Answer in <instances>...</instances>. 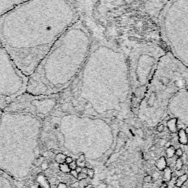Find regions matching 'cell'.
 <instances>
[{"instance_id":"cell-35","label":"cell","mask_w":188,"mask_h":188,"mask_svg":"<svg viewBox=\"0 0 188 188\" xmlns=\"http://www.w3.org/2000/svg\"><path fill=\"white\" fill-rule=\"evenodd\" d=\"M111 177H112L113 180H114V181H118L119 179L118 176V174H116V173H115V174H114V175H113Z\"/></svg>"},{"instance_id":"cell-50","label":"cell","mask_w":188,"mask_h":188,"mask_svg":"<svg viewBox=\"0 0 188 188\" xmlns=\"http://www.w3.org/2000/svg\"><path fill=\"white\" fill-rule=\"evenodd\" d=\"M159 188H166V187H163V186H161V187H160Z\"/></svg>"},{"instance_id":"cell-10","label":"cell","mask_w":188,"mask_h":188,"mask_svg":"<svg viewBox=\"0 0 188 188\" xmlns=\"http://www.w3.org/2000/svg\"><path fill=\"white\" fill-rule=\"evenodd\" d=\"M30 0H0V17Z\"/></svg>"},{"instance_id":"cell-2","label":"cell","mask_w":188,"mask_h":188,"mask_svg":"<svg viewBox=\"0 0 188 188\" xmlns=\"http://www.w3.org/2000/svg\"><path fill=\"white\" fill-rule=\"evenodd\" d=\"M129 101H132V90L127 57L110 45L93 41L81 71L60 94L55 109L85 115L96 102L99 106L114 104L120 113Z\"/></svg>"},{"instance_id":"cell-16","label":"cell","mask_w":188,"mask_h":188,"mask_svg":"<svg viewBox=\"0 0 188 188\" xmlns=\"http://www.w3.org/2000/svg\"><path fill=\"white\" fill-rule=\"evenodd\" d=\"M188 179V175L187 174H183L180 176L177 177L176 180L175 182V186H176V187H181V186H182L186 181Z\"/></svg>"},{"instance_id":"cell-5","label":"cell","mask_w":188,"mask_h":188,"mask_svg":"<svg viewBox=\"0 0 188 188\" xmlns=\"http://www.w3.org/2000/svg\"><path fill=\"white\" fill-rule=\"evenodd\" d=\"M187 84L188 68L167 51L159 62L154 76L140 103L138 111L145 109L144 113L147 109H151L148 114L143 116L144 118H149L152 109H154L150 118L151 122H157L158 119L165 116L171 98Z\"/></svg>"},{"instance_id":"cell-17","label":"cell","mask_w":188,"mask_h":188,"mask_svg":"<svg viewBox=\"0 0 188 188\" xmlns=\"http://www.w3.org/2000/svg\"><path fill=\"white\" fill-rule=\"evenodd\" d=\"M66 156L65 154H64L63 153H58V154H57L56 155H55V160L56 161V162L57 164L60 165V164H63V163H65V159H66Z\"/></svg>"},{"instance_id":"cell-42","label":"cell","mask_w":188,"mask_h":188,"mask_svg":"<svg viewBox=\"0 0 188 188\" xmlns=\"http://www.w3.org/2000/svg\"><path fill=\"white\" fill-rule=\"evenodd\" d=\"M156 148H157L156 146L155 145H153V146H152L150 147V151H151V152H154V151H156Z\"/></svg>"},{"instance_id":"cell-3","label":"cell","mask_w":188,"mask_h":188,"mask_svg":"<svg viewBox=\"0 0 188 188\" xmlns=\"http://www.w3.org/2000/svg\"><path fill=\"white\" fill-rule=\"evenodd\" d=\"M93 39L78 20L65 31L28 77L27 92L35 95L60 94L72 83L85 63Z\"/></svg>"},{"instance_id":"cell-30","label":"cell","mask_w":188,"mask_h":188,"mask_svg":"<svg viewBox=\"0 0 188 188\" xmlns=\"http://www.w3.org/2000/svg\"><path fill=\"white\" fill-rule=\"evenodd\" d=\"M99 179L100 181H104L107 179V176L105 173H102L99 175Z\"/></svg>"},{"instance_id":"cell-29","label":"cell","mask_w":188,"mask_h":188,"mask_svg":"<svg viewBox=\"0 0 188 188\" xmlns=\"http://www.w3.org/2000/svg\"><path fill=\"white\" fill-rule=\"evenodd\" d=\"M164 129H165L164 125H163L162 123H160V124L157 126V131L158 132H162L164 131Z\"/></svg>"},{"instance_id":"cell-33","label":"cell","mask_w":188,"mask_h":188,"mask_svg":"<svg viewBox=\"0 0 188 188\" xmlns=\"http://www.w3.org/2000/svg\"><path fill=\"white\" fill-rule=\"evenodd\" d=\"M57 188H67V186L65 183H59V185H57Z\"/></svg>"},{"instance_id":"cell-21","label":"cell","mask_w":188,"mask_h":188,"mask_svg":"<svg viewBox=\"0 0 188 188\" xmlns=\"http://www.w3.org/2000/svg\"><path fill=\"white\" fill-rule=\"evenodd\" d=\"M183 167V161L181 158H178L176 161V170L179 171L181 170Z\"/></svg>"},{"instance_id":"cell-7","label":"cell","mask_w":188,"mask_h":188,"mask_svg":"<svg viewBox=\"0 0 188 188\" xmlns=\"http://www.w3.org/2000/svg\"><path fill=\"white\" fill-rule=\"evenodd\" d=\"M167 51L157 44H139L135 46L128 59L129 74L132 90V105L134 113H138V107L147 87L157 68L161 57Z\"/></svg>"},{"instance_id":"cell-51","label":"cell","mask_w":188,"mask_h":188,"mask_svg":"<svg viewBox=\"0 0 188 188\" xmlns=\"http://www.w3.org/2000/svg\"><path fill=\"white\" fill-rule=\"evenodd\" d=\"M173 188H181V187H176V186H175V187H173Z\"/></svg>"},{"instance_id":"cell-37","label":"cell","mask_w":188,"mask_h":188,"mask_svg":"<svg viewBox=\"0 0 188 188\" xmlns=\"http://www.w3.org/2000/svg\"><path fill=\"white\" fill-rule=\"evenodd\" d=\"M80 186V184H79V182H78V181H76V182H74L73 185H71V187H74V188H76V187H78Z\"/></svg>"},{"instance_id":"cell-28","label":"cell","mask_w":188,"mask_h":188,"mask_svg":"<svg viewBox=\"0 0 188 188\" xmlns=\"http://www.w3.org/2000/svg\"><path fill=\"white\" fill-rule=\"evenodd\" d=\"M69 168L71 171L76 170V167H77V165H76V161H73V162L70 163V164H69Z\"/></svg>"},{"instance_id":"cell-43","label":"cell","mask_w":188,"mask_h":188,"mask_svg":"<svg viewBox=\"0 0 188 188\" xmlns=\"http://www.w3.org/2000/svg\"><path fill=\"white\" fill-rule=\"evenodd\" d=\"M109 174L111 176H112L113 175H114V174H115V169H112V170H111L110 171H109Z\"/></svg>"},{"instance_id":"cell-9","label":"cell","mask_w":188,"mask_h":188,"mask_svg":"<svg viewBox=\"0 0 188 188\" xmlns=\"http://www.w3.org/2000/svg\"><path fill=\"white\" fill-rule=\"evenodd\" d=\"M60 94L35 95L24 92L16 97L4 112L32 115L43 121L56 108Z\"/></svg>"},{"instance_id":"cell-13","label":"cell","mask_w":188,"mask_h":188,"mask_svg":"<svg viewBox=\"0 0 188 188\" xmlns=\"http://www.w3.org/2000/svg\"><path fill=\"white\" fill-rule=\"evenodd\" d=\"M178 135H179V142H180L182 145H187L188 143V137H187V134L185 133V130L183 129H179L178 132Z\"/></svg>"},{"instance_id":"cell-44","label":"cell","mask_w":188,"mask_h":188,"mask_svg":"<svg viewBox=\"0 0 188 188\" xmlns=\"http://www.w3.org/2000/svg\"><path fill=\"white\" fill-rule=\"evenodd\" d=\"M149 155H150L151 157H156V154H154V152H151L149 153Z\"/></svg>"},{"instance_id":"cell-27","label":"cell","mask_w":188,"mask_h":188,"mask_svg":"<svg viewBox=\"0 0 188 188\" xmlns=\"http://www.w3.org/2000/svg\"><path fill=\"white\" fill-rule=\"evenodd\" d=\"M152 176L153 181H157V180H158L159 178H160V173H159V172H157V171H155V172L153 173Z\"/></svg>"},{"instance_id":"cell-39","label":"cell","mask_w":188,"mask_h":188,"mask_svg":"<svg viewBox=\"0 0 188 188\" xmlns=\"http://www.w3.org/2000/svg\"><path fill=\"white\" fill-rule=\"evenodd\" d=\"M68 1L70 2L71 4H73V5L75 6V7H76V3H77L78 0H68Z\"/></svg>"},{"instance_id":"cell-34","label":"cell","mask_w":188,"mask_h":188,"mask_svg":"<svg viewBox=\"0 0 188 188\" xmlns=\"http://www.w3.org/2000/svg\"><path fill=\"white\" fill-rule=\"evenodd\" d=\"M166 140H164V139H162V140H160V145L161 146H163V147H164V146H165V144L166 143Z\"/></svg>"},{"instance_id":"cell-45","label":"cell","mask_w":188,"mask_h":188,"mask_svg":"<svg viewBox=\"0 0 188 188\" xmlns=\"http://www.w3.org/2000/svg\"><path fill=\"white\" fill-rule=\"evenodd\" d=\"M84 188H93V185H90V184H89V185L84 186Z\"/></svg>"},{"instance_id":"cell-46","label":"cell","mask_w":188,"mask_h":188,"mask_svg":"<svg viewBox=\"0 0 188 188\" xmlns=\"http://www.w3.org/2000/svg\"><path fill=\"white\" fill-rule=\"evenodd\" d=\"M120 159H121V160H125L127 158H126L125 155H121V156H120Z\"/></svg>"},{"instance_id":"cell-15","label":"cell","mask_w":188,"mask_h":188,"mask_svg":"<svg viewBox=\"0 0 188 188\" xmlns=\"http://www.w3.org/2000/svg\"><path fill=\"white\" fill-rule=\"evenodd\" d=\"M155 165L158 170L160 171L164 170V169L166 168V160H165L164 157H162L159 158L158 160L156 161Z\"/></svg>"},{"instance_id":"cell-8","label":"cell","mask_w":188,"mask_h":188,"mask_svg":"<svg viewBox=\"0 0 188 188\" xmlns=\"http://www.w3.org/2000/svg\"><path fill=\"white\" fill-rule=\"evenodd\" d=\"M27 83L28 76L0 44V109L3 111L14 99L26 92Z\"/></svg>"},{"instance_id":"cell-6","label":"cell","mask_w":188,"mask_h":188,"mask_svg":"<svg viewBox=\"0 0 188 188\" xmlns=\"http://www.w3.org/2000/svg\"><path fill=\"white\" fill-rule=\"evenodd\" d=\"M159 24L168 52L188 68V0H169L160 10Z\"/></svg>"},{"instance_id":"cell-41","label":"cell","mask_w":188,"mask_h":188,"mask_svg":"<svg viewBox=\"0 0 188 188\" xmlns=\"http://www.w3.org/2000/svg\"><path fill=\"white\" fill-rule=\"evenodd\" d=\"M82 168H81V167H79V166H77L76 167V172H77L78 173H81L82 172Z\"/></svg>"},{"instance_id":"cell-20","label":"cell","mask_w":188,"mask_h":188,"mask_svg":"<svg viewBox=\"0 0 188 188\" xmlns=\"http://www.w3.org/2000/svg\"><path fill=\"white\" fill-rule=\"evenodd\" d=\"M44 157H38L36 159V160L34 161V163H33V165L36 167H41V165L42 163L44 162Z\"/></svg>"},{"instance_id":"cell-1","label":"cell","mask_w":188,"mask_h":188,"mask_svg":"<svg viewBox=\"0 0 188 188\" xmlns=\"http://www.w3.org/2000/svg\"><path fill=\"white\" fill-rule=\"evenodd\" d=\"M79 19L68 0H30L0 17V44L29 77L55 41Z\"/></svg>"},{"instance_id":"cell-47","label":"cell","mask_w":188,"mask_h":188,"mask_svg":"<svg viewBox=\"0 0 188 188\" xmlns=\"http://www.w3.org/2000/svg\"><path fill=\"white\" fill-rule=\"evenodd\" d=\"M148 162H149V163H150V165H151V164H152V165H155V162H156V161H154V160H151V161H148Z\"/></svg>"},{"instance_id":"cell-40","label":"cell","mask_w":188,"mask_h":188,"mask_svg":"<svg viewBox=\"0 0 188 188\" xmlns=\"http://www.w3.org/2000/svg\"><path fill=\"white\" fill-rule=\"evenodd\" d=\"M171 146V142L170 141H168V142H166V143L165 144L164 147L166 148H168V147H170Z\"/></svg>"},{"instance_id":"cell-25","label":"cell","mask_w":188,"mask_h":188,"mask_svg":"<svg viewBox=\"0 0 188 188\" xmlns=\"http://www.w3.org/2000/svg\"><path fill=\"white\" fill-rule=\"evenodd\" d=\"M175 154L178 157V158H181V157L183 156V151L181 148H179L175 151Z\"/></svg>"},{"instance_id":"cell-26","label":"cell","mask_w":188,"mask_h":188,"mask_svg":"<svg viewBox=\"0 0 188 188\" xmlns=\"http://www.w3.org/2000/svg\"><path fill=\"white\" fill-rule=\"evenodd\" d=\"M49 163L46 162V161H44V162H43L42 164H41V171H46L47 168H49Z\"/></svg>"},{"instance_id":"cell-19","label":"cell","mask_w":188,"mask_h":188,"mask_svg":"<svg viewBox=\"0 0 188 188\" xmlns=\"http://www.w3.org/2000/svg\"><path fill=\"white\" fill-rule=\"evenodd\" d=\"M59 168H60V170L62 171V172L65 173H70V171H71V170H70V168H69V165L66 164V163H63V164L59 165Z\"/></svg>"},{"instance_id":"cell-48","label":"cell","mask_w":188,"mask_h":188,"mask_svg":"<svg viewBox=\"0 0 188 188\" xmlns=\"http://www.w3.org/2000/svg\"><path fill=\"white\" fill-rule=\"evenodd\" d=\"M184 130H185V133H186V134H188V127H186L185 129H184Z\"/></svg>"},{"instance_id":"cell-38","label":"cell","mask_w":188,"mask_h":188,"mask_svg":"<svg viewBox=\"0 0 188 188\" xmlns=\"http://www.w3.org/2000/svg\"><path fill=\"white\" fill-rule=\"evenodd\" d=\"M118 137L123 138V137H125V135H124V133H123V132H119L118 134Z\"/></svg>"},{"instance_id":"cell-32","label":"cell","mask_w":188,"mask_h":188,"mask_svg":"<svg viewBox=\"0 0 188 188\" xmlns=\"http://www.w3.org/2000/svg\"><path fill=\"white\" fill-rule=\"evenodd\" d=\"M70 174H71L72 176H74V178H77L78 176V173L76 172V171L75 170H73V171H70Z\"/></svg>"},{"instance_id":"cell-23","label":"cell","mask_w":188,"mask_h":188,"mask_svg":"<svg viewBox=\"0 0 188 188\" xmlns=\"http://www.w3.org/2000/svg\"><path fill=\"white\" fill-rule=\"evenodd\" d=\"M143 181H144V182H145V183H146V184H150V183H152V181H153L152 175H149V174L146 175V176L143 178Z\"/></svg>"},{"instance_id":"cell-31","label":"cell","mask_w":188,"mask_h":188,"mask_svg":"<svg viewBox=\"0 0 188 188\" xmlns=\"http://www.w3.org/2000/svg\"><path fill=\"white\" fill-rule=\"evenodd\" d=\"M74 161L73 160V157H70V156H67L66 157V159H65V163H66V164H70V163Z\"/></svg>"},{"instance_id":"cell-24","label":"cell","mask_w":188,"mask_h":188,"mask_svg":"<svg viewBox=\"0 0 188 188\" xmlns=\"http://www.w3.org/2000/svg\"><path fill=\"white\" fill-rule=\"evenodd\" d=\"M87 177H88V176H87L86 173L81 172V173H78V176L76 179H77L79 181H82V180H84V179H85Z\"/></svg>"},{"instance_id":"cell-12","label":"cell","mask_w":188,"mask_h":188,"mask_svg":"<svg viewBox=\"0 0 188 188\" xmlns=\"http://www.w3.org/2000/svg\"><path fill=\"white\" fill-rule=\"evenodd\" d=\"M177 121L176 118H172L167 121V127L169 131L172 133H176L177 132Z\"/></svg>"},{"instance_id":"cell-49","label":"cell","mask_w":188,"mask_h":188,"mask_svg":"<svg viewBox=\"0 0 188 188\" xmlns=\"http://www.w3.org/2000/svg\"><path fill=\"white\" fill-rule=\"evenodd\" d=\"M2 113V110H1V109H0V116H1Z\"/></svg>"},{"instance_id":"cell-36","label":"cell","mask_w":188,"mask_h":188,"mask_svg":"<svg viewBox=\"0 0 188 188\" xmlns=\"http://www.w3.org/2000/svg\"><path fill=\"white\" fill-rule=\"evenodd\" d=\"M84 167L87 168H92L91 165H90L88 162H86V161H85V162H84Z\"/></svg>"},{"instance_id":"cell-14","label":"cell","mask_w":188,"mask_h":188,"mask_svg":"<svg viewBox=\"0 0 188 188\" xmlns=\"http://www.w3.org/2000/svg\"><path fill=\"white\" fill-rule=\"evenodd\" d=\"M163 181H165V182H168L171 180V178H172V171H171V168L169 167H166L164 170H163Z\"/></svg>"},{"instance_id":"cell-4","label":"cell","mask_w":188,"mask_h":188,"mask_svg":"<svg viewBox=\"0 0 188 188\" xmlns=\"http://www.w3.org/2000/svg\"><path fill=\"white\" fill-rule=\"evenodd\" d=\"M42 123L22 113L2 111L0 116V170L16 181L27 178L38 157Z\"/></svg>"},{"instance_id":"cell-11","label":"cell","mask_w":188,"mask_h":188,"mask_svg":"<svg viewBox=\"0 0 188 188\" xmlns=\"http://www.w3.org/2000/svg\"><path fill=\"white\" fill-rule=\"evenodd\" d=\"M0 188H19L17 181L0 170Z\"/></svg>"},{"instance_id":"cell-18","label":"cell","mask_w":188,"mask_h":188,"mask_svg":"<svg viewBox=\"0 0 188 188\" xmlns=\"http://www.w3.org/2000/svg\"><path fill=\"white\" fill-rule=\"evenodd\" d=\"M175 151L176 150H175L174 146H171L170 147H168V148H167L166 152H165V153H166L167 157L172 158L175 154Z\"/></svg>"},{"instance_id":"cell-22","label":"cell","mask_w":188,"mask_h":188,"mask_svg":"<svg viewBox=\"0 0 188 188\" xmlns=\"http://www.w3.org/2000/svg\"><path fill=\"white\" fill-rule=\"evenodd\" d=\"M95 175V171L93 168H88V171H87V176L88 177H89L90 179H93Z\"/></svg>"}]
</instances>
